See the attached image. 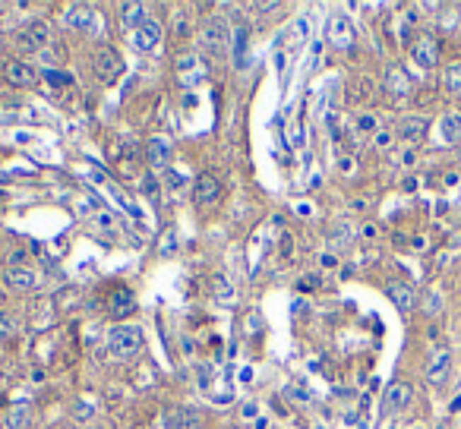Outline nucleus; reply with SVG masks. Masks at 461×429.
I'll list each match as a JSON object with an SVG mask.
<instances>
[{
    "label": "nucleus",
    "mask_w": 461,
    "mask_h": 429,
    "mask_svg": "<svg viewBox=\"0 0 461 429\" xmlns=\"http://www.w3.org/2000/svg\"><path fill=\"white\" fill-rule=\"evenodd\" d=\"M199 411L193 407H174L168 413V429H199Z\"/></svg>",
    "instance_id": "obj_17"
},
{
    "label": "nucleus",
    "mask_w": 461,
    "mask_h": 429,
    "mask_svg": "<svg viewBox=\"0 0 461 429\" xmlns=\"http://www.w3.org/2000/svg\"><path fill=\"white\" fill-rule=\"evenodd\" d=\"M291 249H294V240H291V234H284V237H281V256L288 259V256H291Z\"/></svg>",
    "instance_id": "obj_34"
},
{
    "label": "nucleus",
    "mask_w": 461,
    "mask_h": 429,
    "mask_svg": "<svg viewBox=\"0 0 461 429\" xmlns=\"http://www.w3.org/2000/svg\"><path fill=\"white\" fill-rule=\"evenodd\" d=\"M357 133H373V136H376L379 133L376 114H361V117H357Z\"/></svg>",
    "instance_id": "obj_28"
},
{
    "label": "nucleus",
    "mask_w": 461,
    "mask_h": 429,
    "mask_svg": "<svg viewBox=\"0 0 461 429\" xmlns=\"http://www.w3.org/2000/svg\"><path fill=\"white\" fill-rule=\"evenodd\" d=\"M426 129H430V120H426L424 114H411V117L402 120V127H398V136H402V142H408V146L414 148L417 142H424Z\"/></svg>",
    "instance_id": "obj_10"
},
{
    "label": "nucleus",
    "mask_w": 461,
    "mask_h": 429,
    "mask_svg": "<svg viewBox=\"0 0 461 429\" xmlns=\"http://www.w3.org/2000/svg\"><path fill=\"white\" fill-rule=\"evenodd\" d=\"M240 417H243V420H253V423H256V420L262 417V413H259V404H253V401H250V404H243V407H240Z\"/></svg>",
    "instance_id": "obj_33"
},
{
    "label": "nucleus",
    "mask_w": 461,
    "mask_h": 429,
    "mask_svg": "<svg viewBox=\"0 0 461 429\" xmlns=\"http://www.w3.org/2000/svg\"><path fill=\"white\" fill-rule=\"evenodd\" d=\"M10 265H25V253H23V249H16V253L10 256Z\"/></svg>",
    "instance_id": "obj_38"
},
{
    "label": "nucleus",
    "mask_w": 461,
    "mask_h": 429,
    "mask_svg": "<svg viewBox=\"0 0 461 429\" xmlns=\"http://www.w3.org/2000/svg\"><path fill=\"white\" fill-rule=\"evenodd\" d=\"M218 199H221V180L212 174H199V180H196V202L199 206H215Z\"/></svg>",
    "instance_id": "obj_13"
},
{
    "label": "nucleus",
    "mask_w": 461,
    "mask_h": 429,
    "mask_svg": "<svg viewBox=\"0 0 461 429\" xmlns=\"http://www.w3.org/2000/svg\"><path fill=\"white\" fill-rule=\"evenodd\" d=\"M92 70H95V79H98L101 86H111L114 79L124 73V60H120V54L114 51V47L101 45L92 57Z\"/></svg>",
    "instance_id": "obj_3"
},
{
    "label": "nucleus",
    "mask_w": 461,
    "mask_h": 429,
    "mask_svg": "<svg viewBox=\"0 0 461 429\" xmlns=\"http://www.w3.org/2000/svg\"><path fill=\"white\" fill-rule=\"evenodd\" d=\"M439 136H443L445 146H458L461 142V114L458 111L445 114V117L439 120Z\"/></svg>",
    "instance_id": "obj_19"
},
{
    "label": "nucleus",
    "mask_w": 461,
    "mask_h": 429,
    "mask_svg": "<svg viewBox=\"0 0 461 429\" xmlns=\"http://www.w3.org/2000/svg\"><path fill=\"white\" fill-rule=\"evenodd\" d=\"M320 262H322V269H332V265H335V256H322Z\"/></svg>",
    "instance_id": "obj_41"
},
{
    "label": "nucleus",
    "mask_w": 461,
    "mask_h": 429,
    "mask_svg": "<svg viewBox=\"0 0 461 429\" xmlns=\"http://www.w3.org/2000/svg\"><path fill=\"white\" fill-rule=\"evenodd\" d=\"M66 25H73V29H89V32H95V25L101 29V19L95 16L89 6H70V10H66Z\"/></svg>",
    "instance_id": "obj_16"
},
{
    "label": "nucleus",
    "mask_w": 461,
    "mask_h": 429,
    "mask_svg": "<svg viewBox=\"0 0 461 429\" xmlns=\"http://www.w3.org/2000/svg\"><path fill=\"white\" fill-rule=\"evenodd\" d=\"M445 88H449L452 95H461V60L445 70Z\"/></svg>",
    "instance_id": "obj_26"
},
{
    "label": "nucleus",
    "mask_w": 461,
    "mask_h": 429,
    "mask_svg": "<svg viewBox=\"0 0 461 429\" xmlns=\"http://www.w3.org/2000/svg\"><path fill=\"white\" fill-rule=\"evenodd\" d=\"M253 426H256V429H269V417H259Z\"/></svg>",
    "instance_id": "obj_42"
},
{
    "label": "nucleus",
    "mask_w": 461,
    "mask_h": 429,
    "mask_svg": "<svg viewBox=\"0 0 461 429\" xmlns=\"http://www.w3.org/2000/svg\"><path fill=\"white\" fill-rule=\"evenodd\" d=\"M361 234L367 237V240H373V237H376L379 230H376V224H363V230H361Z\"/></svg>",
    "instance_id": "obj_37"
},
{
    "label": "nucleus",
    "mask_w": 461,
    "mask_h": 429,
    "mask_svg": "<svg viewBox=\"0 0 461 429\" xmlns=\"http://www.w3.org/2000/svg\"><path fill=\"white\" fill-rule=\"evenodd\" d=\"M146 158H148V168H155V171H165V168L171 165V142L161 139V136L148 139V146H146Z\"/></svg>",
    "instance_id": "obj_12"
},
{
    "label": "nucleus",
    "mask_w": 461,
    "mask_h": 429,
    "mask_svg": "<svg viewBox=\"0 0 461 429\" xmlns=\"http://www.w3.org/2000/svg\"><path fill=\"white\" fill-rule=\"evenodd\" d=\"M4 281L10 284L13 290H32L35 288V271L29 269V265H10V269H6V275H4Z\"/></svg>",
    "instance_id": "obj_14"
},
{
    "label": "nucleus",
    "mask_w": 461,
    "mask_h": 429,
    "mask_svg": "<svg viewBox=\"0 0 461 429\" xmlns=\"http://www.w3.org/2000/svg\"><path fill=\"white\" fill-rule=\"evenodd\" d=\"M16 331V319L10 316V312H4L0 310V341H6V338Z\"/></svg>",
    "instance_id": "obj_29"
},
{
    "label": "nucleus",
    "mask_w": 461,
    "mask_h": 429,
    "mask_svg": "<svg viewBox=\"0 0 461 429\" xmlns=\"http://www.w3.org/2000/svg\"><path fill=\"white\" fill-rule=\"evenodd\" d=\"M439 306H443V300H439V294H433V297H430V306H426V310H430V316L439 310Z\"/></svg>",
    "instance_id": "obj_39"
},
{
    "label": "nucleus",
    "mask_w": 461,
    "mask_h": 429,
    "mask_svg": "<svg viewBox=\"0 0 461 429\" xmlns=\"http://www.w3.org/2000/svg\"><path fill=\"white\" fill-rule=\"evenodd\" d=\"M228 429H234V426H228Z\"/></svg>",
    "instance_id": "obj_45"
},
{
    "label": "nucleus",
    "mask_w": 461,
    "mask_h": 429,
    "mask_svg": "<svg viewBox=\"0 0 461 429\" xmlns=\"http://www.w3.org/2000/svg\"><path fill=\"white\" fill-rule=\"evenodd\" d=\"M212 290H215V300H221V303H234L237 300L234 288H230L225 278H212Z\"/></svg>",
    "instance_id": "obj_24"
},
{
    "label": "nucleus",
    "mask_w": 461,
    "mask_h": 429,
    "mask_svg": "<svg viewBox=\"0 0 461 429\" xmlns=\"http://www.w3.org/2000/svg\"><path fill=\"white\" fill-rule=\"evenodd\" d=\"M385 88H389L395 98H404V95L411 92V79L408 73L402 70V66H389V73H385Z\"/></svg>",
    "instance_id": "obj_20"
},
{
    "label": "nucleus",
    "mask_w": 461,
    "mask_h": 429,
    "mask_svg": "<svg viewBox=\"0 0 461 429\" xmlns=\"http://www.w3.org/2000/svg\"><path fill=\"white\" fill-rule=\"evenodd\" d=\"M76 413H79V417H92V407H86V404H76Z\"/></svg>",
    "instance_id": "obj_40"
},
{
    "label": "nucleus",
    "mask_w": 461,
    "mask_h": 429,
    "mask_svg": "<svg viewBox=\"0 0 461 429\" xmlns=\"http://www.w3.org/2000/svg\"><path fill=\"white\" fill-rule=\"evenodd\" d=\"M171 32H174L177 38H187V35H189V16H187L184 10H177V13L171 16Z\"/></svg>",
    "instance_id": "obj_27"
},
{
    "label": "nucleus",
    "mask_w": 461,
    "mask_h": 429,
    "mask_svg": "<svg viewBox=\"0 0 461 429\" xmlns=\"http://www.w3.org/2000/svg\"><path fill=\"white\" fill-rule=\"evenodd\" d=\"M212 363H199V366H196V382H199L202 388H209V385H212Z\"/></svg>",
    "instance_id": "obj_30"
},
{
    "label": "nucleus",
    "mask_w": 461,
    "mask_h": 429,
    "mask_svg": "<svg viewBox=\"0 0 461 429\" xmlns=\"http://www.w3.org/2000/svg\"><path fill=\"white\" fill-rule=\"evenodd\" d=\"M4 76H6V83L16 86V88H32V86H35V79H38V73L32 70L25 60H6V64H4Z\"/></svg>",
    "instance_id": "obj_7"
},
{
    "label": "nucleus",
    "mask_w": 461,
    "mask_h": 429,
    "mask_svg": "<svg viewBox=\"0 0 461 429\" xmlns=\"http://www.w3.org/2000/svg\"><path fill=\"white\" fill-rule=\"evenodd\" d=\"M414 158H417V155H414V148H408V152L402 155V165H404V168H411V165H414Z\"/></svg>",
    "instance_id": "obj_35"
},
{
    "label": "nucleus",
    "mask_w": 461,
    "mask_h": 429,
    "mask_svg": "<svg viewBox=\"0 0 461 429\" xmlns=\"http://www.w3.org/2000/svg\"><path fill=\"white\" fill-rule=\"evenodd\" d=\"M411 57H414V64L420 70H433L439 60V45L433 42L430 35H420L414 45H411Z\"/></svg>",
    "instance_id": "obj_8"
},
{
    "label": "nucleus",
    "mask_w": 461,
    "mask_h": 429,
    "mask_svg": "<svg viewBox=\"0 0 461 429\" xmlns=\"http://www.w3.org/2000/svg\"><path fill=\"white\" fill-rule=\"evenodd\" d=\"M23 32H25V38L32 42V47H35V51H42V47L51 45V29H47L45 19H35V23H29V29H23Z\"/></svg>",
    "instance_id": "obj_23"
},
{
    "label": "nucleus",
    "mask_w": 461,
    "mask_h": 429,
    "mask_svg": "<svg viewBox=\"0 0 461 429\" xmlns=\"http://www.w3.org/2000/svg\"><path fill=\"white\" fill-rule=\"evenodd\" d=\"M316 284H320L316 278H303V281L297 284V290H310V288H316Z\"/></svg>",
    "instance_id": "obj_36"
},
{
    "label": "nucleus",
    "mask_w": 461,
    "mask_h": 429,
    "mask_svg": "<svg viewBox=\"0 0 461 429\" xmlns=\"http://www.w3.org/2000/svg\"><path fill=\"white\" fill-rule=\"evenodd\" d=\"M142 344H146V338H142V331L136 325H114V329L107 331V351H111V357L120 360V363L139 357Z\"/></svg>",
    "instance_id": "obj_1"
},
{
    "label": "nucleus",
    "mask_w": 461,
    "mask_h": 429,
    "mask_svg": "<svg viewBox=\"0 0 461 429\" xmlns=\"http://www.w3.org/2000/svg\"><path fill=\"white\" fill-rule=\"evenodd\" d=\"M174 73H177V79L184 86H196V83L206 79L209 70H206V60H202L196 51H184V54L174 57Z\"/></svg>",
    "instance_id": "obj_4"
},
{
    "label": "nucleus",
    "mask_w": 461,
    "mask_h": 429,
    "mask_svg": "<svg viewBox=\"0 0 461 429\" xmlns=\"http://www.w3.org/2000/svg\"><path fill=\"white\" fill-rule=\"evenodd\" d=\"M136 310V297L130 294L127 288H117L111 294V303H107V312H111L114 319H124V316H130V312Z\"/></svg>",
    "instance_id": "obj_15"
},
{
    "label": "nucleus",
    "mask_w": 461,
    "mask_h": 429,
    "mask_svg": "<svg viewBox=\"0 0 461 429\" xmlns=\"http://www.w3.org/2000/svg\"><path fill=\"white\" fill-rule=\"evenodd\" d=\"M411 398H414V392H411L408 382H392L383 394V411L385 413H402L404 407L411 404Z\"/></svg>",
    "instance_id": "obj_6"
},
{
    "label": "nucleus",
    "mask_w": 461,
    "mask_h": 429,
    "mask_svg": "<svg viewBox=\"0 0 461 429\" xmlns=\"http://www.w3.org/2000/svg\"><path fill=\"white\" fill-rule=\"evenodd\" d=\"M338 171H342L344 177H354V174H357V161H354V155H342V158H338Z\"/></svg>",
    "instance_id": "obj_31"
},
{
    "label": "nucleus",
    "mask_w": 461,
    "mask_h": 429,
    "mask_svg": "<svg viewBox=\"0 0 461 429\" xmlns=\"http://www.w3.org/2000/svg\"><path fill=\"white\" fill-rule=\"evenodd\" d=\"M146 19L148 16H146V6H142V4H120V25H124V29L136 32Z\"/></svg>",
    "instance_id": "obj_21"
},
{
    "label": "nucleus",
    "mask_w": 461,
    "mask_h": 429,
    "mask_svg": "<svg viewBox=\"0 0 461 429\" xmlns=\"http://www.w3.org/2000/svg\"><path fill=\"white\" fill-rule=\"evenodd\" d=\"M325 38H329V45L348 51V47L354 45V25H351V19L344 16V13L329 16V23H325Z\"/></svg>",
    "instance_id": "obj_5"
},
{
    "label": "nucleus",
    "mask_w": 461,
    "mask_h": 429,
    "mask_svg": "<svg viewBox=\"0 0 461 429\" xmlns=\"http://www.w3.org/2000/svg\"><path fill=\"white\" fill-rule=\"evenodd\" d=\"M392 142H395V133H389V129H379V133L373 136V146L376 148H392Z\"/></svg>",
    "instance_id": "obj_32"
},
{
    "label": "nucleus",
    "mask_w": 461,
    "mask_h": 429,
    "mask_svg": "<svg viewBox=\"0 0 461 429\" xmlns=\"http://www.w3.org/2000/svg\"><path fill=\"white\" fill-rule=\"evenodd\" d=\"M60 429H73V426H60Z\"/></svg>",
    "instance_id": "obj_44"
},
{
    "label": "nucleus",
    "mask_w": 461,
    "mask_h": 429,
    "mask_svg": "<svg viewBox=\"0 0 461 429\" xmlns=\"http://www.w3.org/2000/svg\"><path fill=\"white\" fill-rule=\"evenodd\" d=\"M449 370H452V353L445 351V347H439V351H433L430 363H426V382L443 385L445 379H449Z\"/></svg>",
    "instance_id": "obj_9"
},
{
    "label": "nucleus",
    "mask_w": 461,
    "mask_h": 429,
    "mask_svg": "<svg viewBox=\"0 0 461 429\" xmlns=\"http://www.w3.org/2000/svg\"><path fill=\"white\" fill-rule=\"evenodd\" d=\"M161 35H165V32H161V25L155 23V19H146V23L133 32V42H136L139 51H158V47H161Z\"/></svg>",
    "instance_id": "obj_11"
},
{
    "label": "nucleus",
    "mask_w": 461,
    "mask_h": 429,
    "mask_svg": "<svg viewBox=\"0 0 461 429\" xmlns=\"http://www.w3.org/2000/svg\"><path fill=\"white\" fill-rule=\"evenodd\" d=\"M42 76H45L51 86H57V88H70V86H73V76H70V73L51 70V66H45V73H42Z\"/></svg>",
    "instance_id": "obj_25"
},
{
    "label": "nucleus",
    "mask_w": 461,
    "mask_h": 429,
    "mask_svg": "<svg viewBox=\"0 0 461 429\" xmlns=\"http://www.w3.org/2000/svg\"><path fill=\"white\" fill-rule=\"evenodd\" d=\"M32 423V407L29 404H13L4 413V429H29Z\"/></svg>",
    "instance_id": "obj_18"
},
{
    "label": "nucleus",
    "mask_w": 461,
    "mask_h": 429,
    "mask_svg": "<svg viewBox=\"0 0 461 429\" xmlns=\"http://www.w3.org/2000/svg\"><path fill=\"white\" fill-rule=\"evenodd\" d=\"M452 411H461V394H458L455 401H452Z\"/></svg>",
    "instance_id": "obj_43"
},
{
    "label": "nucleus",
    "mask_w": 461,
    "mask_h": 429,
    "mask_svg": "<svg viewBox=\"0 0 461 429\" xmlns=\"http://www.w3.org/2000/svg\"><path fill=\"white\" fill-rule=\"evenodd\" d=\"M196 38H199V47H202V51H209V54H225V51H228V42H230V29H228L225 19L209 16L206 23L199 25Z\"/></svg>",
    "instance_id": "obj_2"
},
{
    "label": "nucleus",
    "mask_w": 461,
    "mask_h": 429,
    "mask_svg": "<svg viewBox=\"0 0 461 429\" xmlns=\"http://www.w3.org/2000/svg\"><path fill=\"white\" fill-rule=\"evenodd\" d=\"M389 297H392V303H395L402 312H411V310H414V290H411L408 284L392 281V284H389Z\"/></svg>",
    "instance_id": "obj_22"
}]
</instances>
